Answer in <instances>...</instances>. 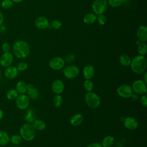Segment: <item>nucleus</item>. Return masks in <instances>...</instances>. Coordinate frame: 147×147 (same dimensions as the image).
I'll list each match as a JSON object with an SVG mask.
<instances>
[{"mask_svg": "<svg viewBox=\"0 0 147 147\" xmlns=\"http://www.w3.org/2000/svg\"><path fill=\"white\" fill-rule=\"evenodd\" d=\"M138 52L140 55L145 56L147 52V46L145 42H141L138 44L137 47Z\"/></svg>", "mask_w": 147, "mask_h": 147, "instance_id": "obj_28", "label": "nucleus"}, {"mask_svg": "<svg viewBox=\"0 0 147 147\" xmlns=\"http://www.w3.org/2000/svg\"><path fill=\"white\" fill-rule=\"evenodd\" d=\"M65 64L64 59L60 57H54L51 59L49 63L50 68L53 70H59L61 69Z\"/></svg>", "mask_w": 147, "mask_h": 147, "instance_id": "obj_10", "label": "nucleus"}, {"mask_svg": "<svg viewBox=\"0 0 147 147\" xmlns=\"http://www.w3.org/2000/svg\"><path fill=\"white\" fill-rule=\"evenodd\" d=\"M130 98H131V99H132L133 100H134V101H136V100H138V95L136 94H133L131 95V96H130Z\"/></svg>", "mask_w": 147, "mask_h": 147, "instance_id": "obj_41", "label": "nucleus"}, {"mask_svg": "<svg viewBox=\"0 0 147 147\" xmlns=\"http://www.w3.org/2000/svg\"><path fill=\"white\" fill-rule=\"evenodd\" d=\"M117 94L123 98H130L133 94L131 87L127 84H121L117 89Z\"/></svg>", "mask_w": 147, "mask_h": 147, "instance_id": "obj_8", "label": "nucleus"}, {"mask_svg": "<svg viewBox=\"0 0 147 147\" xmlns=\"http://www.w3.org/2000/svg\"><path fill=\"white\" fill-rule=\"evenodd\" d=\"M13 60V55L10 52H4L0 57V64L2 67L6 68L11 65Z\"/></svg>", "mask_w": 147, "mask_h": 147, "instance_id": "obj_11", "label": "nucleus"}, {"mask_svg": "<svg viewBox=\"0 0 147 147\" xmlns=\"http://www.w3.org/2000/svg\"><path fill=\"white\" fill-rule=\"evenodd\" d=\"M74 59H75V57L73 55L68 54L65 56V59L64 60V61H67V63H71L73 60H74Z\"/></svg>", "mask_w": 147, "mask_h": 147, "instance_id": "obj_39", "label": "nucleus"}, {"mask_svg": "<svg viewBox=\"0 0 147 147\" xmlns=\"http://www.w3.org/2000/svg\"><path fill=\"white\" fill-rule=\"evenodd\" d=\"M10 141V137L8 134L4 130L0 129V145L6 146Z\"/></svg>", "mask_w": 147, "mask_h": 147, "instance_id": "obj_23", "label": "nucleus"}, {"mask_svg": "<svg viewBox=\"0 0 147 147\" xmlns=\"http://www.w3.org/2000/svg\"><path fill=\"white\" fill-rule=\"evenodd\" d=\"M37 114L35 110L33 108L27 110L25 115L24 119L28 123H32L36 119Z\"/></svg>", "mask_w": 147, "mask_h": 147, "instance_id": "obj_19", "label": "nucleus"}, {"mask_svg": "<svg viewBox=\"0 0 147 147\" xmlns=\"http://www.w3.org/2000/svg\"><path fill=\"white\" fill-rule=\"evenodd\" d=\"M32 126L35 130L42 131L44 130L46 127L45 123L41 119H35L32 122Z\"/></svg>", "mask_w": 147, "mask_h": 147, "instance_id": "obj_24", "label": "nucleus"}, {"mask_svg": "<svg viewBox=\"0 0 147 147\" xmlns=\"http://www.w3.org/2000/svg\"><path fill=\"white\" fill-rule=\"evenodd\" d=\"M26 93L28 94V96H29V99L33 100H36L39 97V91L36 87H34L32 84H28V90Z\"/></svg>", "mask_w": 147, "mask_h": 147, "instance_id": "obj_18", "label": "nucleus"}, {"mask_svg": "<svg viewBox=\"0 0 147 147\" xmlns=\"http://www.w3.org/2000/svg\"><path fill=\"white\" fill-rule=\"evenodd\" d=\"M87 147H103L102 144L99 142H93L90 144Z\"/></svg>", "mask_w": 147, "mask_h": 147, "instance_id": "obj_40", "label": "nucleus"}, {"mask_svg": "<svg viewBox=\"0 0 147 147\" xmlns=\"http://www.w3.org/2000/svg\"><path fill=\"white\" fill-rule=\"evenodd\" d=\"M79 72V69L77 66L75 65H70L64 68L63 74L67 78L71 79L77 77Z\"/></svg>", "mask_w": 147, "mask_h": 147, "instance_id": "obj_9", "label": "nucleus"}, {"mask_svg": "<svg viewBox=\"0 0 147 147\" xmlns=\"http://www.w3.org/2000/svg\"><path fill=\"white\" fill-rule=\"evenodd\" d=\"M133 91L137 95H144L147 92L146 83L142 80H135L131 87Z\"/></svg>", "mask_w": 147, "mask_h": 147, "instance_id": "obj_6", "label": "nucleus"}, {"mask_svg": "<svg viewBox=\"0 0 147 147\" xmlns=\"http://www.w3.org/2000/svg\"><path fill=\"white\" fill-rule=\"evenodd\" d=\"M83 121V116L81 114H75L70 119V123L74 126H78Z\"/></svg>", "mask_w": 147, "mask_h": 147, "instance_id": "obj_20", "label": "nucleus"}, {"mask_svg": "<svg viewBox=\"0 0 147 147\" xmlns=\"http://www.w3.org/2000/svg\"><path fill=\"white\" fill-rule=\"evenodd\" d=\"M1 6L5 9H9L13 6V2L11 0H3L1 3Z\"/></svg>", "mask_w": 147, "mask_h": 147, "instance_id": "obj_35", "label": "nucleus"}, {"mask_svg": "<svg viewBox=\"0 0 147 147\" xmlns=\"http://www.w3.org/2000/svg\"><path fill=\"white\" fill-rule=\"evenodd\" d=\"M16 67L18 69V71H24L27 69L28 64L25 61H21L18 64Z\"/></svg>", "mask_w": 147, "mask_h": 147, "instance_id": "obj_36", "label": "nucleus"}, {"mask_svg": "<svg viewBox=\"0 0 147 147\" xmlns=\"http://www.w3.org/2000/svg\"><path fill=\"white\" fill-rule=\"evenodd\" d=\"M16 105L20 110H25L27 109L30 103V99L27 95L20 94L16 98Z\"/></svg>", "mask_w": 147, "mask_h": 147, "instance_id": "obj_7", "label": "nucleus"}, {"mask_svg": "<svg viewBox=\"0 0 147 147\" xmlns=\"http://www.w3.org/2000/svg\"><path fill=\"white\" fill-rule=\"evenodd\" d=\"M3 22V16L2 13L0 11V26L2 25Z\"/></svg>", "mask_w": 147, "mask_h": 147, "instance_id": "obj_42", "label": "nucleus"}, {"mask_svg": "<svg viewBox=\"0 0 147 147\" xmlns=\"http://www.w3.org/2000/svg\"><path fill=\"white\" fill-rule=\"evenodd\" d=\"M137 36L141 42H146L147 40V27L145 25H140L137 29Z\"/></svg>", "mask_w": 147, "mask_h": 147, "instance_id": "obj_16", "label": "nucleus"}, {"mask_svg": "<svg viewBox=\"0 0 147 147\" xmlns=\"http://www.w3.org/2000/svg\"><path fill=\"white\" fill-rule=\"evenodd\" d=\"M119 61L122 65L124 67H128L130 65L131 59L127 55L122 54L119 57Z\"/></svg>", "mask_w": 147, "mask_h": 147, "instance_id": "obj_25", "label": "nucleus"}, {"mask_svg": "<svg viewBox=\"0 0 147 147\" xmlns=\"http://www.w3.org/2000/svg\"><path fill=\"white\" fill-rule=\"evenodd\" d=\"M51 88L52 91L56 94H60L64 90V84L60 79L55 80L52 84Z\"/></svg>", "mask_w": 147, "mask_h": 147, "instance_id": "obj_15", "label": "nucleus"}, {"mask_svg": "<svg viewBox=\"0 0 147 147\" xmlns=\"http://www.w3.org/2000/svg\"><path fill=\"white\" fill-rule=\"evenodd\" d=\"M107 0H94L92 3V9L96 15L103 14L107 8Z\"/></svg>", "mask_w": 147, "mask_h": 147, "instance_id": "obj_5", "label": "nucleus"}, {"mask_svg": "<svg viewBox=\"0 0 147 147\" xmlns=\"http://www.w3.org/2000/svg\"><path fill=\"white\" fill-rule=\"evenodd\" d=\"M13 51L16 57L18 59H24L30 53V47L29 44L24 40H18L13 45Z\"/></svg>", "mask_w": 147, "mask_h": 147, "instance_id": "obj_2", "label": "nucleus"}, {"mask_svg": "<svg viewBox=\"0 0 147 147\" xmlns=\"http://www.w3.org/2000/svg\"><path fill=\"white\" fill-rule=\"evenodd\" d=\"M18 92L16 89H14V88L9 89L6 94V96L7 99H8L9 100L16 99V98L18 96Z\"/></svg>", "mask_w": 147, "mask_h": 147, "instance_id": "obj_27", "label": "nucleus"}, {"mask_svg": "<svg viewBox=\"0 0 147 147\" xmlns=\"http://www.w3.org/2000/svg\"><path fill=\"white\" fill-rule=\"evenodd\" d=\"M18 72L19 71L16 67L10 65L6 68L4 71V75L7 79H14L17 77Z\"/></svg>", "mask_w": 147, "mask_h": 147, "instance_id": "obj_14", "label": "nucleus"}, {"mask_svg": "<svg viewBox=\"0 0 147 147\" xmlns=\"http://www.w3.org/2000/svg\"><path fill=\"white\" fill-rule=\"evenodd\" d=\"M140 102H141V105L143 106H144L145 107L147 106V96L146 95H145V94L142 95V96L141 98Z\"/></svg>", "mask_w": 147, "mask_h": 147, "instance_id": "obj_38", "label": "nucleus"}, {"mask_svg": "<svg viewBox=\"0 0 147 147\" xmlns=\"http://www.w3.org/2000/svg\"><path fill=\"white\" fill-rule=\"evenodd\" d=\"M35 26L41 30L47 29L50 25L49 20L44 16H40L36 18L34 21Z\"/></svg>", "mask_w": 147, "mask_h": 147, "instance_id": "obj_12", "label": "nucleus"}, {"mask_svg": "<svg viewBox=\"0 0 147 147\" xmlns=\"http://www.w3.org/2000/svg\"><path fill=\"white\" fill-rule=\"evenodd\" d=\"M83 86L84 89L87 91V92H91L93 90L94 85L93 83L91 80L88 79H86V80L83 83Z\"/></svg>", "mask_w": 147, "mask_h": 147, "instance_id": "obj_32", "label": "nucleus"}, {"mask_svg": "<svg viewBox=\"0 0 147 147\" xmlns=\"http://www.w3.org/2000/svg\"><path fill=\"white\" fill-rule=\"evenodd\" d=\"M114 141L115 139L114 137L111 136H107L103 139L101 144L103 147H110L114 144Z\"/></svg>", "mask_w": 147, "mask_h": 147, "instance_id": "obj_26", "label": "nucleus"}, {"mask_svg": "<svg viewBox=\"0 0 147 147\" xmlns=\"http://www.w3.org/2000/svg\"><path fill=\"white\" fill-rule=\"evenodd\" d=\"M130 67L131 71L138 75H141L146 71L147 67V60L145 56L137 55L131 60Z\"/></svg>", "mask_w": 147, "mask_h": 147, "instance_id": "obj_1", "label": "nucleus"}, {"mask_svg": "<svg viewBox=\"0 0 147 147\" xmlns=\"http://www.w3.org/2000/svg\"><path fill=\"white\" fill-rule=\"evenodd\" d=\"M20 134L22 138L26 141L33 140L36 136V131L30 123H24L20 129Z\"/></svg>", "mask_w": 147, "mask_h": 147, "instance_id": "obj_3", "label": "nucleus"}, {"mask_svg": "<svg viewBox=\"0 0 147 147\" xmlns=\"http://www.w3.org/2000/svg\"><path fill=\"white\" fill-rule=\"evenodd\" d=\"M123 123L125 127L131 131L136 130L138 126V122L137 120L132 117H126Z\"/></svg>", "mask_w": 147, "mask_h": 147, "instance_id": "obj_13", "label": "nucleus"}, {"mask_svg": "<svg viewBox=\"0 0 147 147\" xmlns=\"http://www.w3.org/2000/svg\"><path fill=\"white\" fill-rule=\"evenodd\" d=\"M83 20L85 24H93L96 21V15L94 13H88L84 16Z\"/></svg>", "mask_w": 147, "mask_h": 147, "instance_id": "obj_21", "label": "nucleus"}, {"mask_svg": "<svg viewBox=\"0 0 147 147\" xmlns=\"http://www.w3.org/2000/svg\"><path fill=\"white\" fill-rule=\"evenodd\" d=\"M49 26H51L54 29H58L61 27L62 23L60 20H54L50 23Z\"/></svg>", "mask_w": 147, "mask_h": 147, "instance_id": "obj_34", "label": "nucleus"}, {"mask_svg": "<svg viewBox=\"0 0 147 147\" xmlns=\"http://www.w3.org/2000/svg\"><path fill=\"white\" fill-rule=\"evenodd\" d=\"M63 103V97L60 94H56L53 99V105L55 107H59Z\"/></svg>", "mask_w": 147, "mask_h": 147, "instance_id": "obj_29", "label": "nucleus"}, {"mask_svg": "<svg viewBox=\"0 0 147 147\" xmlns=\"http://www.w3.org/2000/svg\"><path fill=\"white\" fill-rule=\"evenodd\" d=\"M2 49L4 52H8L10 49V45L7 42H5L2 45Z\"/></svg>", "mask_w": 147, "mask_h": 147, "instance_id": "obj_37", "label": "nucleus"}, {"mask_svg": "<svg viewBox=\"0 0 147 147\" xmlns=\"http://www.w3.org/2000/svg\"><path fill=\"white\" fill-rule=\"evenodd\" d=\"M1 70L0 69V78H1Z\"/></svg>", "mask_w": 147, "mask_h": 147, "instance_id": "obj_46", "label": "nucleus"}, {"mask_svg": "<svg viewBox=\"0 0 147 147\" xmlns=\"http://www.w3.org/2000/svg\"><path fill=\"white\" fill-rule=\"evenodd\" d=\"M13 2H15V3H20L22 1H24V0H11Z\"/></svg>", "mask_w": 147, "mask_h": 147, "instance_id": "obj_45", "label": "nucleus"}, {"mask_svg": "<svg viewBox=\"0 0 147 147\" xmlns=\"http://www.w3.org/2000/svg\"><path fill=\"white\" fill-rule=\"evenodd\" d=\"M3 111L2 109H0V121L3 118Z\"/></svg>", "mask_w": 147, "mask_h": 147, "instance_id": "obj_44", "label": "nucleus"}, {"mask_svg": "<svg viewBox=\"0 0 147 147\" xmlns=\"http://www.w3.org/2000/svg\"><path fill=\"white\" fill-rule=\"evenodd\" d=\"M15 89L17 91L18 94H25L26 93L28 90V84H26L25 82L19 81L17 83Z\"/></svg>", "mask_w": 147, "mask_h": 147, "instance_id": "obj_22", "label": "nucleus"}, {"mask_svg": "<svg viewBox=\"0 0 147 147\" xmlns=\"http://www.w3.org/2000/svg\"><path fill=\"white\" fill-rule=\"evenodd\" d=\"M22 138L20 135L14 134L10 138V141L14 145H19L22 142Z\"/></svg>", "mask_w": 147, "mask_h": 147, "instance_id": "obj_30", "label": "nucleus"}, {"mask_svg": "<svg viewBox=\"0 0 147 147\" xmlns=\"http://www.w3.org/2000/svg\"><path fill=\"white\" fill-rule=\"evenodd\" d=\"M95 75V69L92 65H86L83 69V75L86 79L91 80Z\"/></svg>", "mask_w": 147, "mask_h": 147, "instance_id": "obj_17", "label": "nucleus"}, {"mask_svg": "<svg viewBox=\"0 0 147 147\" xmlns=\"http://www.w3.org/2000/svg\"><path fill=\"white\" fill-rule=\"evenodd\" d=\"M84 99L87 105L92 109L97 108L100 103V99L99 96L92 91L88 92L86 94Z\"/></svg>", "mask_w": 147, "mask_h": 147, "instance_id": "obj_4", "label": "nucleus"}, {"mask_svg": "<svg viewBox=\"0 0 147 147\" xmlns=\"http://www.w3.org/2000/svg\"><path fill=\"white\" fill-rule=\"evenodd\" d=\"M107 4L113 7H117L121 6L124 0H107Z\"/></svg>", "mask_w": 147, "mask_h": 147, "instance_id": "obj_31", "label": "nucleus"}, {"mask_svg": "<svg viewBox=\"0 0 147 147\" xmlns=\"http://www.w3.org/2000/svg\"><path fill=\"white\" fill-rule=\"evenodd\" d=\"M96 21L99 25H104L106 23L107 18L105 14H99V15H98V16H96Z\"/></svg>", "mask_w": 147, "mask_h": 147, "instance_id": "obj_33", "label": "nucleus"}, {"mask_svg": "<svg viewBox=\"0 0 147 147\" xmlns=\"http://www.w3.org/2000/svg\"><path fill=\"white\" fill-rule=\"evenodd\" d=\"M144 80H143V81H144L146 83H147V72H146V71H145V72H144Z\"/></svg>", "mask_w": 147, "mask_h": 147, "instance_id": "obj_43", "label": "nucleus"}]
</instances>
